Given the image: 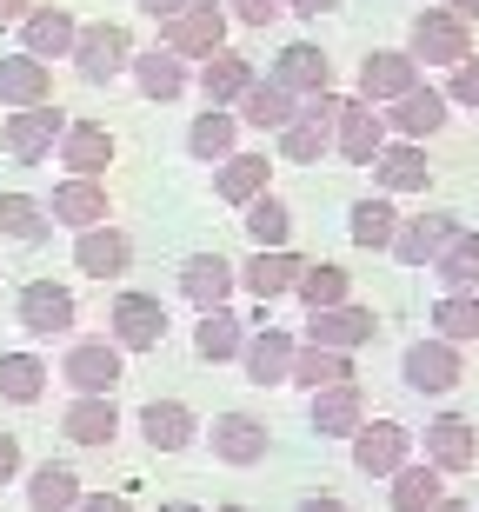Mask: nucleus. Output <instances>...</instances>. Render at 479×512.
<instances>
[{
  "instance_id": "f257e3e1",
  "label": "nucleus",
  "mask_w": 479,
  "mask_h": 512,
  "mask_svg": "<svg viewBox=\"0 0 479 512\" xmlns=\"http://www.w3.org/2000/svg\"><path fill=\"white\" fill-rule=\"evenodd\" d=\"M406 54L420 60V67H460V60H473V20L453 14L446 0H433L406 27Z\"/></svg>"
},
{
  "instance_id": "f03ea898",
  "label": "nucleus",
  "mask_w": 479,
  "mask_h": 512,
  "mask_svg": "<svg viewBox=\"0 0 479 512\" xmlns=\"http://www.w3.org/2000/svg\"><path fill=\"white\" fill-rule=\"evenodd\" d=\"M333 127H340V94L300 100V114L273 133V140H280V160H287V167H320L326 153H333Z\"/></svg>"
},
{
  "instance_id": "7ed1b4c3",
  "label": "nucleus",
  "mask_w": 479,
  "mask_h": 512,
  "mask_svg": "<svg viewBox=\"0 0 479 512\" xmlns=\"http://www.w3.org/2000/svg\"><path fill=\"white\" fill-rule=\"evenodd\" d=\"M60 133H67V114H60L54 100L47 107H14V114L0 120V147H7L14 167H40V160L60 153Z\"/></svg>"
},
{
  "instance_id": "20e7f679",
  "label": "nucleus",
  "mask_w": 479,
  "mask_h": 512,
  "mask_svg": "<svg viewBox=\"0 0 479 512\" xmlns=\"http://www.w3.org/2000/svg\"><path fill=\"white\" fill-rule=\"evenodd\" d=\"M227 27H233V7L193 0V7H180L173 20H160V47H173L180 60H207V54L227 47Z\"/></svg>"
},
{
  "instance_id": "39448f33",
  "label": "nucleus",
  "mask_w": 479,
  "mask_h": 512,
  "mask_svg": "<svg viewBox=\"0 0 479 512\" xmlns=\"http://www.w3.org/2000/svg\"><path fill=\"white\" fill-rule=\"evenodd\" d=\"M134 34L120 27V20H94V27H80V47H74V74L87 87H107V80L134 74Z\"/></svg>"
},
{
  "instance_id": "423d86ee",
  "label": "nucleus",
  "mask_w": 479,
  "mask_h": 512,
  "mask_svg": "<svg viewBox=\"0 0 479 512\" xmlns=\"http://www.w3.org/2000/svg\"><path fill=\"white\" fill-rule=\"evenodd\" d=\"M107 340L120 353H154L167 340V306L154 293H114V306H107Z\"/></svg>"
},
{
  "instance_id": "0eeeda50",
  "label": "nucleus",
  "mask_w": 479,
  "mask_h": 512,
  "mask_svg": "<svg viewBox=\"0 0 479 512\" xmlns=\"http://www.w3.org/2000/svg\"><path fill=\"white\" fill-rule=\"evenodd\" d=\"M400 380L413 386V393H453V386L466 380V360H460V346H453V340L426 333V340H413L400 353Z\"/></svg>"
},
{
  "instance_id": "6e6552de",
  "label": "nucleus",
  "mask_w": 479,
  "mask_h": 512,
  "mask_svg": "<svg viewBox=\"0 0 479 512\" xmlns=\"http://www.w3.org/2000/svg\"><path fill=\"white\" fill-rule=\"evenodd\" d=\"M393 140V127H386V114L373 107V100H340V127H333V153H340L346 167H373L380 160V147Z\"/></svg>"
},
{
  "instance_id": "1a4fd4ad",
  "label": "nucleus",
  "mask_w": 479,
  "mask_h": 512,
  "mask_svg": "<svg viewBox=\"0 0 479 512\" xmlns=\"http://www.w3.org/2000/svg\"><path fill=\"white\" fill-rule=\"evenodd\" d=\"M74 293L60 280H27L20 286V300H14V320H20V333L27 340H54V333H67L74 326Z\"/></svg>"
},
{
  "instance_id": "9d476101",
  "label": "nucleus",
  "mask_w": 479,
  "mask_h": 512,
  "mask_svg": "<svg viewBox=\"0 0 479 512\" xmlns=\"http://www.w3.org/2000/svg\"><path fill=\"white\" fill-rule=\"evenodd\" d=\"M47 213H54V227L87 233V227H107V220H114V200H107V187H100V180L67 173V180L47 193Z\"/></svg>"
},
{
  "instance_id": "9b49d317",
  "label": "nucleus",
  "mask_w": 479,
  "mask_h": 512,
  "mask_svg": "<svg viewBox=\"0 0 479 512\" xmlns=\"http://www.w3.org/2000/svg\"><path fill=\"white\" fill-rule=\"evenodd\" d=\"M313 260H300L293 247H253V260L240 266V286H247L260 306L287 300V293H300V273H307Z\"/></svg>"
},
{
  "instance_id": "f8f14e48",
  "label": "nucleus",
  "mask_w": 479,
  "mask_h": 512,
  "mask_svg": "<svg viewBox=\"0 0 479 512\" xmlns=\"http://www.w3.org/2000/svg\"><path fill=\"white\" fill-rule=\"evenodd\" d=\"M406 459H413V433H406L400 419H373V426L353 433V466L366 479H393Z\"/></svg>"
},
{
  "instance_id": "ddd939ff",
  "label": "nucleus",
  "mask_w": 479,
  "mask_h": 512,
  "mask_svg": "<svg viewBox=\"0 0 479 512\" xmlns=\"http://www.w3.org/2000/svg\"><path fill=\"white\" fill-rule=\"evenodd\" d=\"M460 240V213H446V207H433V213H413V220H400V240H393V260L400 266H433L446 247Z\"/></svg>"
},
{
  "instance_id": "4468645a",
  "label": "nucleus",
  "mask_w": 479,
  "mask_h": 512,
  "mask_svg": "<svg viewBox=\"0 0 479 512\" xmlns=\"http://www.w3.org/2000/svg\"><path fill=\"white\" fill-rule=\"evenodd\" d=\"M213 459L220 466H260V459L273 453V433H267V419H253V413H213Z\"/></svg>"
},
{
  "instance_id": "2eb2a0df",
  "label": "nucleus",
  "mask_w": 479,
  "mask_h": 512,
  "mask_svg": "<svg viewBox=\"0 0 479 512\" xmlns=\"http://www.w3.org/2000/svg\"><path fill=\"white\" fill-rule=\"evenodd\" d=\"M413 87H420V60L406 54V47H380V54L360 60V100H373V107H393Z\"/></svg>"
},
{
  "instance_id": "dca6fc26",
  "label": "nucleus",
  "mask_w": 479,
  "mask_h": 512,
  "mask_svg": "<svg viewBox=\"0 0 479 512\" xmlns=\"http://www.w3.org/2000/svg\"><path fill=\"white\" fill-rule=\"evenodd\" d=\"M120 353L114 340H74L67 346V360H60V380L74 386V393H114L120 386Z\"/></svg>"
},
{
  "instance_id": "f3484780",
  "label": "nucleus",
  "mask_w": 479,
  "mask_h": 512,
  "mask_svg": "<svg viewBox=\"0 0 479 512\" xmlns=\"http://www.w3.org/2000/svg\"><path fill=\"white\" fill-rule=\"evenodd\" d=\"M373 333H380V320H373V306H360V300L307 313V340H313V346H340V353H360Z\"/></svg>"
},
{
  "instance_id": "a211bd4d",
  "label": "nucleus",
  "mask_w": 479,
  "mask_h": 512,
  "mask_svg": "<svg viewBox=\"0 0 479 512\" xmlns=\"http://www.w3.org/2000/svg\"><path fill=\"white\" fill-rule=\"evenodd\" d=\"M127 266H134V240H127L114 220L74 233V273H87V280H120Z\"/></svg>"
},
{
  "instance_id": "6ab92c4d",
  "label": "nucleus",
  "mask_w": 479,
  "mask_h": 512,
  "mask_svg": "<svg viewBox=\"0 0 479 512\" xmlns=\"http://www.w3.org/2000/svg\"><path fill=\"white\" fill-rule=\"evenodd\" d=\"M293 353H300V340H293L287 326H253V340L247 353H240V366H247V380L253 386H287L293 380Z\"/></svg>"
},
{
  "instance_id": "aec40b11",
  "label": "nucleus",
  "mask_w": 479,
  "mask_h": 512,
  "mask_svg": "<svg viewBox=\"0 0 479 512\" xmlns=\"http://www.w3.org/2000/svg\"><path fill=\"white\" fill-rule=\"evenodd\" d=\"M373 187L380 193H426L433 180V160H426V140H386L380 160H373Z\"/></svg>"
},
{
  "instance_id": "412c9836",
  "label": "nucleus",
  "mask_w": 479,
  "mask_h": 512,
  "mask_svg": "<svg viewBox=\"0 0 479 512\" xmlns=\"http://www.w3.org/2000/svg\"><path fill=\"white\" fill-rule=\"evenodd\" d=\"M233 286H240V266L220 260V253H187V260H180V293H187L200 313L227 306V300H233Z\"/></svg>"
},
{
  "instance_id": "4be33fe9",
  "label": "nucleus",
  "mask_w": 479,
  "mask_h": 512,
  "mask_svg": "<svg viewBox=\"0 0 479 512\" xmlns=\"http://www.w3.org/2000/svg\"><path fill=\"white\" fill-rule=\"evenodd\" d=\"M446 87H413V94H400L393 107H386V127H393V140H433V133L446 127Z\"/></svg>"
},
{
  "instance_id": "5701e85b",
  "label": "nucleus",
  "mask_w": 479,
  "mask_h": 512,
  "mask_svg": "<svg viewBox=\"0 0 479 512\" xmlns=\"http://www.w3.org/2000/svg\"><path fill=\"white\" fill-rule=\"evenodd\" d=\"M20 47L40 60H74V47H80L74 7H34V14L20 20Z\"/></svg>"
},
{
  "instance_id": "b1692460",
  "label": "nucleus",
  "mask_w": 479,
  "mask_h": 512,
  "mask_svg": "<svg viewBox=\"0 0 479 512\" xmlns=\"http://www.w3.org/2000/svg\"><path fill=\"white\" fill-rule=\"evenodd\" d=\"M273 80H280V87H293L300 100L333 94V60H326L313 40H287V47L273 54Z\"/></svg>"
},
{
  "instance_id": "393cba45",
  "label": "nucleus",
  "mask_w": 479,
  "mask_h": 512,
  "mask_svg": "<svg viewBox=\"0 0 479 512\" xmlns=\"http://www.w3.org/2000/svg\"><path fill=\"white\" fill-rule=\"evenodd\" d=\"M60 433L74 439V446H114V439H120L114 393H74V406L60 413Z\"/></svg>"
},
{
  "instance_id": "a878e982",
  "label": "nucleus",
  "mask_w": 479,
  "mask_h": 512,
  "mask_svg": "<svg viewBox=\"0 0 479 512\" xmlns=\"http://www.w3.org/2000/svg\"><path fill=\"white\" fill-rule=\"evenodd\" d=\"M54 100V67L40 54H7L0 60V107H47Z\"/></svg>"
},
{
  "instance_id": "bb28decb",
  "label": "nucleus",
  "mask_w": 479,
  "mask_h": 512,
  "mask_svg": "<svg viewBox=\"0 0 479 512\" xmlns=\"http://www.w3.org/2000/svg\"><path fill=\"white\" fill-rule=\"evenodd\" d=\"M140 433L154 453H187L193 439H200V419H193L187 399H147L140 406Z\"/></svg>"
},
{
  "instance_id": "cd10ccee",
  "label": "nucleus",
  "mask_w": 479,
  "mask_h": 512,
  "mask_svg": "<svg viewBox=\"0 0 479 512\" xmlns=\"http://www.w3.org/2000/svg\"><path fill=\"white\" fill-rule=\"evenodd\" d=\"M426 459H433L440 473H473V466H479V433H473V419L440 413L433 426H426Z\"/></svg>"
},
{
  "instance_id": "c85d7f7f",
  "label": "nucleus",
  "mask_w": 479,
  "mask_h": 512,
  "mask_svg": "<svg viewBox=\"0 0 479 512\" xmlns=\"http://www.w3.org/2000/svg\"><path fill=\"white\" fill-rule=\"evenodd\" d=\"M247 340H253V326L233 313V306H213V313H200V326H193V353L207 366H227V360H240L247 353Z\"/></svg>"
},
{
  "instance_id": "c756f323",
  "label": "nucleus",
  "mask_w": 479,
  "mask_h": 512,
  "mask_svg": "<svg viewBox=\"0 0 479 512\" xmlns=\"http://www.w3.org/2000/svg\"><path fill=\"white\" fill-rule=\"evenodd\" d=\"M60 167L100 180V173L114 167V133L100 127V120H67V133H60Z\"/></svg>"
},
{
  "instance_id": "7c9ffc66",
  "label": "nucleus",
  "mask_w": 479,
  "mask_h": 512,
  "mask_svg": "<svg viewBox=\"0 0 479 512\" xmlns=\"http://www.w3.org/2000/svg\"><path fill=\"white\" fill-rule=\"evenodd\" d=\"M193 80H200L207 107H240V94H247V87H253L260 74H253V60H247V54L220 47V54H207V60H200V74H193Z\"/></svg>"
},
{
  "instance_id": "2f4dec72",
  "label": "nucleus",
  "mask_w": 479,
  "mask_h": 512,
  "mask_svg": "<svg viewBox=\"0 0 479 512\" xmlns=\"http://www.w3.org/2000/svg\"><path fill=\"white\" fill-rule=\"evenodd\" d=\"M366 426V399H360V386L346 380V386H320L313 393V433L320 439H353Z\"/></svg>"
},
{
  "instance_id": "473e14b6",
  "label": "nucleus",
  "mask_w": 479,
  "mask_h": 512,
  "mask_svg": "<svg viewBox=\"0 0 479 512\" xmlns=\"http://www.w3.org/2000/svg\"><path fill=\"white\" fill-rule=\"evenodd\" d=\"M267 153H227L220 167H213V200H227V207H253L260 193H267Z\"/></svg>"
},
{
  "instance_id": "72a5a7b5",
  "label": "nucleus",
  "mask_w": 479,
  "mask_h": 512,
  "mask_svg": "<svg viewBox=\"0 0 479 512\" xmlns=\"http://www.w3.org/2000/svg\"><path fill=\"white\" fill-rule=\"evenodd\" d=\"M187 153L200 160V167H220L227 153H240V114H233V107H207V114H193Z\"/></svg>"
},
{
  "instance_id": "f704fd0d",
  "label": "nucleus",
  "mask_w": 479,
  "mask_h": 512,
  "mask_svg": "<svg viewBox=\"0 0 479 512\" xmlns=\"http://www.w3.org/2000/svg\"><path fill=\"white\" fill-rule=\"evenodd\" d=\"M346 240H353L360 253H393V240H400L393 193H380V200H353V213H346Z\"/></svg>"
},
{
  "instance_id": "c9c22d12",
  "label": "nucleus",
  "mask_w": 479,
  "mask_h": 512,
  "mask_svg": "<svg viewBox=\"0 0 479 512\" xmlns=\"http://www.w3.org/2000/svg\"><path fill=\"white\" fill-rule=\"evenodd\" d=\"M80 499H87V486H80V473L60 466V459H47V466L27 473V512H80Z\"/></svg>"
},
{
  "instance_id": "e433bc0d",
  "label": "nucleus",
  "mask_w": 479,
  "mask_h": 512,
  "mask_svg": "<svg viewBox=\"0 0 479 512\" xmlns=\"http://www.w3.org/2000/svg\"><path fill=\"white\" fill-rule=\"evenodd\" d=\"M293 114H300V94H293V87H280L273 74L253 80L247 94H240V120H247V127H260V133H280Z\"/></svg>"
},
{
  "instance_id": "4c0bfd02",
  "label": "nucleus",
  "mask_w": 479,
  "mask_h": 512,
  "mask_svg": "<svg viewBox=\"0 0 479 512\" xmlns=\"http://www.w3.org/2000/svg\"><path fill=\"white\" fill-rule=\"evenodd\" d=\"M187 60L173 54V47H147V54H134V87L147 100H180L187 94Z\"/></svg>"
},
{
  "instance_id": "58836bf2",
  "label": "nucleus",
  "mask_w": 479,
  "mask_h": 512,
  "mask_svg": "<svg viewBox=\"0 0 479 512\" xmlns=\"http://www.w3.org/2000/svg\"><path fill=\"white\" fill-rule=\"evenodd\" d=\"M47 233H54L47 200H34V193H0V240H14V247H40Z\"/></svg>"
},
{
  "instance_id": "ea45409f",
  "label": "nucleus",
  "mask_w": 479,
  "mask_h": 512,
  "mask_svg": "<svg viewBox=\"0 0 479 512\" xmlns=\"http://www.w3.org/2000/svg\"><path fill=\"white\" fill-rule=\"evenodd\" d=\"M440 466L433 459H406L400 473H393V486H386V499H393V512H426V506H440L446 486H440Z\"/></svg>"
},
{
  "instance_id": "a19ab883",
  "label": "nucleus",
  "mask_w": 479,
  "mask_h": 512,
  "mask_svg": "<svg viewBox=\"0 0 479 512\" xmlns=\"http://www.w3.org/2000/svg\"><path fill=\"white\" fill-rule=\"evenodd\" d=\"M353 380V353H340V346H300L293 353V380L287 386H307V393H320V386H346Z\"/></svg>"
},
{
  "instance_id": "79ce46f5",
  "label": "nucleus",
  "mask_w": 479,
  "mask_h": 512,
  "mask_svg": "<svg viewBox=\"0 0 479 512\" xmlns=\"http://www.w3.org/2000/svg\"><path fill=\"white\" fill-rule=\"evenodd\" d=\"M47 380H54V373H47L40 353H0V399H7V406H34V399L47 393Z\"/></svg>"
},
{
  "instance_id": "37998d69",
  "label": "nucleus",
  "mask_w": 479,
  "mask_h": 512,
  "mask_svg": "<svg viewBox=\"0 0 479 512\" xmlns=\"http://www.w3.org/2000/svg\"><path fill=\"white\" fill-rule=\"evenodd\" d=\"M433 280H440L446 293H479V233L460 227V240L433 260Z\"/></svg>"
},
{
  "instance_id": "c03bdc74",
  "label": "nucleus",
  "mask_w": 479,
  "mask_h": 512,
  "mask_svg": "<svg viewBox=\"0 0 479 512\" xmlns=\"http://www.w3.org/2000/svg\"><path fill=\"white\" fill-rule=\"evenodd\" d=\"M240 213H247L240 227H247L253 247H287V240H293V213H287V200H280V193H260V200H253V207H240Z\"/></svg>"
},
{
  "instance_id": "a18cd8bd",
  "label": "nucleus",
  "mask_w": 479,
  "mask_h": 512,
  "mask_svg": "<svg viewBox=\"0 0 479 512\" xmlns=\"http://www.w3.org/2000/svg\"><path fill=\"white\" fill-rule=\"evenodd\" d=\"M300 300H307V313H320V306H346L353 300V273L333 260H313L307 273H300Z\"/></svg>"
},
{
  "instance_id": "49530a36",
  "label": "nucleus",
  "mask_w": 479,
  "mask_h": 512,
  "mask_svg": "<svg viewBox=\"0 0 479 512\" xmlns=\"http://www.w3.org/2000/svg\"><path fill=\"white\" fill-rule=\"evenodd\" d=\"M433 333L453 340V346L479 340V293H440L433 300Z\"/></svg>"
},
{
  "instance_id": "de8ad7c7",
  "label": "nucleus",
  "mask_w": 479,
  "mask_h": 512,
  "mask_svg": "<svg viewBox=\"0 0 479 512\" xmlns=\"http://www.w3.org/2000/svg\"><path fill=\"white\" fill-rule=\"evenodd\" d=\"M446 100H453V107H479V54L453 67V80H446Z\"/></svg>"
},
{
  "instance_id": "09e8293b",
  "label": "nucleus",
  "mask_w": 479,
  "mask_h": 512,
  "mask_svg": "<svg viewBox=\"0 0 479 512\" xmlns=\"http://www.w3.org/2000/svg\"><path fill=\"white\" fill-rule=\"evenodd\" d=\"M227 7L240 27H273V20L287 14V0H227Z\"/></svg>"
},
{
  "instance_id": "8fccbe9b",
  "label": "nucleus",
  "mask_w": 479,
  "mask_h": 512,
  "mask_svg": "<svg viewBox=\"0 0 479 512\" xmlns=\"http://www.w3.org/2000/svg\"><path fill=\"white\" fill-rule=\"evenodd\" d=\"M80 512H134V499H127V493H87Z\"/></svg>"
},
{
  "instance_id": "3c124183",
  "label": "nucleus",
  "mask_w": 479,
  "mask_h": 512,
  "mask_svg": "<svg viewBox=\"0 0 479 512\" xmlns=\"http://www.w3.org/2000/svg\"><path fill=\"white\" fill-rule=\"evenodd\" d=\"M7 479H20V439L14 433H0V486Z\"/></svg>"
},
{
  "instance_id": "603ef678",
  "label": "nucleus",
  "mask_w": 479,
  "mask_h": 512,
  "mask_svg": "<svg viewBox=\"0 0 479 512\" xmlns=\"http://www.w3.org/2000/svg\"><path fill=\"white\" fill-rule=\"evenodd\" d=\"M333 7H346V0H287V14H300V20H320Z\"/></svg>"
},
{
  "instance_id": "864d4df0",
  "label": "nucleus",
  "mask_w": 479,
  "mask_h": 512,
  "mask_svg": "<svg viewBox=\"0 0 479 512\" xmlns=\"http://www.w3.org/2000/svg\"><path fill=\"white\" fill-rule=\"evenodd\" d=\"M134 7H140V14H154V20H173L180 7H193V0H134Z\"/></svg>"
},
{
  "instance_id": "5fc2aeb1",
  "label": "nucleus",
  "mask_w": 479,
  "mask_h": 512,
  "mask_svg": "<svg viewBox=\"0 0 479 512\" xmlns=\"http://www.w3.org/2000/svg\"><path fill=\"white\" fill-rule=\"evenodd\" d=\"M27 14H34V0H0V27H20Z\"/></svg>"
},
{
  "instance_id": "6e6d98bb",
  "label": "nucleus",
  "mask_w": 479,
  "mask_h": 512,
  "mask_svg": "<svg viewBox=\"0 0 479 512\" xmlns=\"http://www.w3.org/2000/svg\"><path fill=\"white\" fill-rule=\"evenodd\" d=\"M293 512H346V506H340V499H326V493H320V499H300Z\"/></svg>"
},
{
  "instance_id": "4d7b16f0",
  "label": "nucleus",
  "mask_w": 479,
  "mask_h": 512,
  "mask_svg": "<svg viewBox=\"0 0 479 512\" xmlns=\"http://www.w3.org/2000/svg\"><path fill=\"white\" fill-rule=\"evenodd\" d=\"M453 14H466V20H479V0H446Z\"/></svg>"
},
{
  "instance_id": "13d9d810",
  "label": "nucleus",
  "mask_w": 479,
  "mask_h": 512,
  "mask_svg": "<svg viewBox=\"0 0 479 512\" xmlns=\"http://www.w3.org/2000/svg\"><path fill=\"white\" fill-rule=\"evenodd\" d=\"M426 512H473L466 499H440V506H426Z\"/></svg>"
},
{
  "instance_id": "bf43d9fd",
  "label": "nucleus",
  "mask_w": 479,
  "mask_h": 512,
  "mask_svg": "<svg viewBox=\"0 0 479 512\" xmlns=\"http://www.w3.org/2000/svg\"><path fill=\"white\" fill-rule=\"evenodd\" d=\"M154 512H200V506H187V499H167V506H154Z\"/></svg>"
},
{
  "instance_id": "052dcab7",
  "label": "nucleus",
  "mask_w": 479,
  "mask_h": 512,
  "mask_svg": "<svg viewBox=\"0 0 479 512\" xmlns=\"http://www.w3.org/2000/svg\"><path fill=\"white\" fill-rule=\"evenodd\" d=\"M213 512H253V506H213Z\"/></svg>"
},
{
  "instance_id": "680f3d73",
  "label": "nucleus",
  "mask_w": 479,
  "mask_h": 512,
  "mask_svg": "<svg viewBox=\"0 0 479 512\" xmlns=\"http://www.w3.org/2000/svg\"><path fill=\"white\" fill-rule=\"evenodd\" d=\"M426 7H433V0H426Z\"/></svg>"
}]
</instances>
